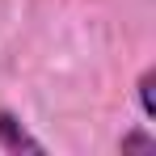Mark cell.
Listing matches in <instances>:
<instances>
[{"mask_svg": "<svg viewBox=\"0 0 156 156\" xmlns=\"http://www.w3.org/2000/svg\"><path fill=\"white\" fill-rule=\"evenodd\" d=\"M152 84H156V68H144V72H139V80H135V101H139V114H144V118H156Z\"/></svg>", "mask_w": 156, "mask_h": 156, "instance_id": "7a4b0ae2", "label": "cell"}, {"mask_svg": "<svg viewBox=\"0 0 156 156\" xmlns=\"http://www.w3.org/2000/svg\"><path fill=\"white\" fill-rule=\"evenodd\" d=\"M0 152H9V156H42V152H47V144L21 122L17 110L0 105Z\"/></svg>", "mask_w": 156, "mask_h": 156, "instance_id": "6da1fadb", "label": "cell"}, {"mask_svg": "<svg viewBox=\"0 0 156 156\" xmlns=\"http://www.w3.org/2000/svg\"><path fill=\"white\" fill-rule=\"evenodd\" d=\"M118 152H156V135L148 127H135L118 135Z\"/></svg>", "mask_w": 156, "mask_h": 156, "instance_id": "3957f363", "label": "cell"}]
</instances>
